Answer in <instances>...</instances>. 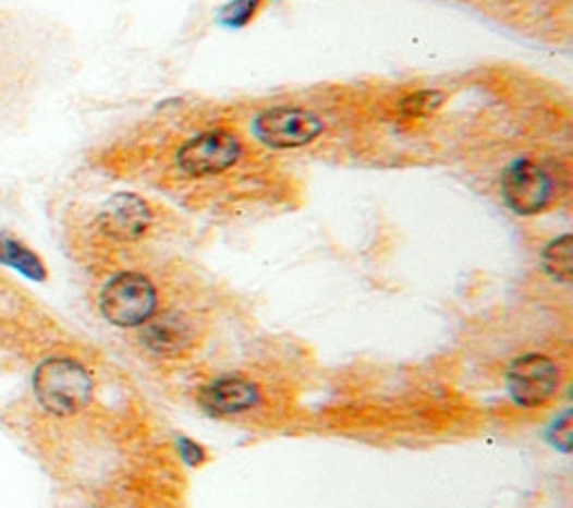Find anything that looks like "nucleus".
<instances>
[{
    "label": "nucleus",
    "mask_w": 573,
    "mask_h": 508,
    "mask_svg": "<svg viewBox=\"0 0 573 508\" xmlns=\"http://www.w3.org/2000/svg\"><path fill=\"white\" fill-rule=\"evenodd\" d=\"M32 390L38 406L46 412L54 416H72L90 403L95 380L78 361L52 356L34 370Z\"/></svg>",
    "instance_id": "1"
},
{
    "label": "nucleus",
    "mask_w": 573,
    "mask_h": 508,
    "mask_svg": "<svg viewBox=\"0 0 573 508\" xmlns=\"http://www.w3.org/2000/svg\"><path fill=\"white\" fill-rule=\"evenodd\" d=\"M101 314L117 327H139L157 310V291L142 274H119L101 291Z\"/></svg>",
    "instance_id": "2"
},
{
    "label": "nucleus",
    "mask_w": 573,
    "mask_h": 508,
    "mask_svg": "<svg viewBox=\"0 0 573 508\" xmlns=\"http://www.w3.org/2000/svg\"><path fill=\"white\" fill-rule=\"evenodd\" d=\"M502 193L515 214L534 216L551 204L556 184L545 166L534 159H520L504 173Z\"/></svg>",
    "instance_id": "3"
},
{
    "label": "nucleus",
    "mask_w": 573,
    "mask_h": 508,
    "mask_svg": "<svg viewBox=\"0 0 573 508\" xmlns=\"http://www.w3.org/2000/svg\"><path fill=\"white\" fill-rule=\"evenodd\" d=\"M322 133V119L305 108L280 106L256 119V135L269 148H301Z\"/></svg>",
    "instance_id": "4"
},
{
    "label": "nucleus",
    "mask_w": 573,
    "mask_h": 508,
    "mask_svg": "<svg viewBox=\"0 0 573 508\" xmlns=\"http://www.w3.org/2000/svg\"><path fill=\"white\" fill-rule=\"evenodd\" d=\"M560 386L558 365L542 354H526L513 361L509 370V392L522 408L549 403Z\"/></svg>",
    "instance_id": "5"
},
{
    "label": "nucleus",
    "mask_w": 573,
    "mask_h": 508,
    "mask_svg": "<svg viewBox=\"0 0 573 508\" xmlns=\"http://www.w3.org/2000/svg\"><path fill=\"white\" fill-rule=\"evenodd\" d=\"M240 140L229 131H209L186 142L178 153V164L186 176H218L240 157Z\"/></svg>",
    "instance_id": "6"
},
{
    "label": "nucleus",
    "mask_w": 573,
    "mask_h": 508,
    "mask_svg": "<svg viewBox=\"0 0 573 508\" xmlns=\"http://www.w3.org/2000/svg\"><path fill=\"white\" fill-rule=\"evenodd\" d=\"M153 222L150 206L133 193L112 195L99 210L97 225L103 235L117 242H135L139 240Z\"/></svg>",
    "instance_id": "7"
},
{
    "label": "nucleus",
    "mask_w": 573,
    "mask_h": 508,
    "mask_svg": "<svg viewBox=\"0 0 573 508\" xmlns=\"http://www.w3.org/2000/svg\"><path fill=\"white\" fill-rule=\"evenodd\" d=\"M142 341L144 346L163 359H173L188 352L195 346V327L182 314H163L157 318H148L144 323Z\"/></svg>",
    "instance_id": "8"
},
{
    "label": "nucleus",
    "mask_w": 573,
    "mask_h": 508,
    "mask_svg": "<svg viewBox=\"0 0 573 508\" xmlns=\"http://www.w3.org/2000/svg\"><path fill=\"white\" fill-rule=\"evenodd\" d=\"M260 392L244 378H220L202 392V406L211 414H237L258 403Z\"/></svg>",
    "instance_id": "9"
},
{
    "label": "nucleus",
    "mask_w": 573,
    "mask_h": 508,
    "mask_svg": "<svg viewBox=\"0 0 573 508\" xmlns=\"http://www.w3.org/2000/svg\"><path fill=\"white\" fill-rule=\"evenodd\" d=\"M0 265H5L34 282H44L48 278V269L36 253L14 238L8 231H0Z\"/></svg>",
    "instance_id": "10"
},
{
    "label": "nucleus",
    "mask_w": 573,
    "mask_h": 508,
    "mask_svg": "<svg viewBox=\"0 0 573 508\" xmlns=\"http://www.w3.org/2000/svg\"><path fill=\"white\" fill-rule=\"evenodd\" d=\"M545 269L547 274L558 280L569 285L571 276H573V265H571V235H562L558 240H553L547 249H545V256H542Z\"/></svg>",
    "instance_id": "11"
},
{
    "label": "nucleus",
    "mask_w": 573,
    "mask_h": 508,
    "mask_svg": "<svg viewBox=\"0 0 573 508\" xmlns=\"http://www.w3.org/2000/svg\"><path fill=\"white\" fill-rule=\"evenodd\" d=\"M441 95L435 90H422V93H413L407 95L401 101V110L407 117H426L430 112H435L441 106Z\"/></svg>",
    "instance_id": "12"
},
{
    "label": "nucleus",
    "mask_w": 573,
    "mask_h": 508,
    "mask_svg": "<svg viewBox=\"0 0 573 508\" xmlns=\"http://www.w3.org/2000/svg\"><path fill=\"white\" fill-rule=\"evenodd\" d=\"M258 5H260V0H233V3H229L227 10L222 12V21L227 25L240 27L254 19Z\"/></svg>",
    "instance_id": "13"
},
{
    "label": "nucleus",
    "mask_w": 573,
    "mask_h": 508,
    "mask_svg": "<svg viewBox=\"0 0 573 508\" xmlns=\"http://www.w3.org/2000/svg\"><path fill=\"white\" fill-rule=\"evenodd\" d=\"M549 439L551 444L562 450V452H571V444H573V414L571 410H566L549 431Z\"/></svg>",
    "instance_id": "14"
},
{
    "label": "nucleus",
    "mask_w": 573,
    "mask_h": 508,
    "mask_svg": "<svg viewBox=\"0 0 573 508\" xmlns=\"http://www.w3.org/2000/svg\"><path fill=\"white\" fill-rule=\"evenodd\" d=\"M180 452H182L184 461L191 465H199L204 461V457H207L197 444H193L191 439H184V437L180 439Z\"/></svg>",
    "instance_id": "15"
}]
</instances>
